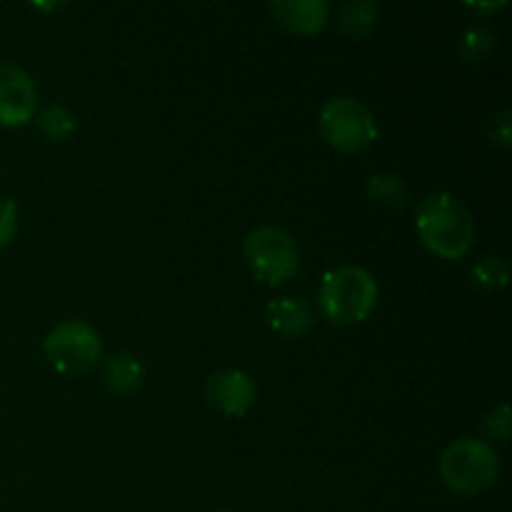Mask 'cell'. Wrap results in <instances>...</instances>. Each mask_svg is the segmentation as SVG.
<instances>
[{
    "mask_svg": "<svg viewBox=\"0 0 512 512\" xmlns=\"http://www.w3.org/2000/svg\"><path fill=\"white\" fill-rule=\"evenodd\" d=\"M35 105H38V90L33 78L18 65L0 63V125L23 128L33 120Z\"/></svg>",
    "mask_w": 512,
    "mask_h": 512,
    "instance_id": "7",
    "label": "cell"
},
{
    "mask_svg": "<svg viewBox=\"0 0 512 512\" xmlns=\"http://www.w3.org/2000/svg\"><path fill=\"white\" fill-rule=\"evenodd\" d=\"M265 320H268V328L280 338L298 340L313 328V310L298 298H278L270 300L265 308Z\"/></svg>",
    "mask_w": 512,
    "mask_h": 512,
    "instance_id": "10",
    "label": "cell"
},
{
    "mask_svg": "<svg viewBox=\"0 0 512 512\" xmlns=\"http://www.w3.org/2000/svg\"><path fill=\"white\" fill-rule=\"evenodd\" d=\"M368 195L383 208H403L408 203V185L400 175L375 173L368 180Z\"/></svg>",
    "mask_w": 512,
    "mask_h": 512,
    "instance_id": "12",
    "label": "cell"
},
{
    "mask_svg": "<svg viewBox=\"0 0 512 512\" xmlns=\"http://www.w3.org/2000/svg\"><path fill=\"white\" fill-rule=\"evenodd\" d=\"M415 230L425 248L443 260H460L475 243L473 215L450 193H433L418 205Z\"/></svg>",
    "mask_w": 512,
    "mask_h": 512,
    "instance_id": "1",
    "label": "cell"
},
{
    "mask_svg": "<svg viewBox=\"0 0 512 512\" xmlns=\"http://www.w3.org/2000/svg\"><path fill=\"white\" fill-rule=\"evenodd\" d=\"M485 433L495 440H508L510 435V408L508 405H500L485 420Z\"/></svg>",
    "mask_w": 512,
    "mask_h": 512,
    "instance_id": "18",
    "label": "cell"
},
{
    "mask_svg": "<svg viewBox=\"0 0 512 512\" xmlns=\"http://www.w3.org/2000/svg\"><path fill=\"white\" fill-rule=\"evenodd\" d=\"M45 358L60 375H85L103 358V343L93 325L65 320L55 325L43 343Z\"/></svg>",
    "mask_w": 512,
    "mask_h": 512,
    "instance_id": "5",
    "label": "cell"
},
{
    "mask_svg": "<svg viewBox=\"0 0 512 512\" xmlns=\"http://www.w3.org/2000/svg\"><path fill=\"white\" fill-rule=\"evenodd\" d=\"M258 388L243 370H220L208 380V403L225 418H243L255 405Z\"/></svg>",
    "mask_w": 512,
    "mask_h": 512,
    "instance_id": "8",
    "label": "cell"
},
{
    "mask_svg": "<svg viewBox=\"0 0 512 512\" xmlns=\"http://www.w3.org/2000/svg\"><path fill=\"white\" fill-rule=\"evenodd\" d=\"M18 233V205L10 198H0V250Z\"/></svg>",
    "mask_w": 512,
    "mask_h": 512,
    "instance_id": "17",
    "label": "cell"
},
{
    "mask_svg": "<svg viewBox=\"0 0 512 512\" xmlns=\"http://www.w3.org/2000/svg\"><path fill=\"white\" fill-rule=\"evenodd\" d=\"M318 300L333 325L363 323L378 305V283L368 270L345 265L323 275Z\"/></svg>",
    "mask_w": 512,
    "mask_h": 512,
    "instance_id": "2",
    "label": "cell"
},
{
    "mask_svg": "<svg viewBox=\"0 0 512 512\" xmlns=\"http://www.w3.org/2000/svg\"><path fill=\"white\" fill-rule=\"evenodd\" d=\"M268 10L285 30L295 35H315L328 23L325 0H285V3H270Z\"/></svg>",
    "mask_w": 512,
    "mask_h": 512,
    "instance_id": "9",
    "label": "cell"
},
{
    "mask_svg": "<svg viewBox=\"0 0 512 512\" xmlns=\"http://www.w3.org/2000/svg\"><path fill=\"white\" fill-rule=\"evenodd\" d=\"M445 485L460 495H480L495 485L500 475V460L493 445L485 440H455L440 460Z\"/></svg>",
    "mask_w": 512,
    "mask_h": 512,
    "instance_id": "3",
    "label": "cell"
},
{
    "mask_svg": "<svg viewBox=\"0 0 512 512\" xmlns=\"http://www.w3.org/2000/svg\"><path fill=\"white\" fill-rule=\"evenodd\" d=\"M218 512H225V510H218Z\"/></svg>",
    "mask_w": 512,
    "mask_h": 512,
    "instance_id": "20",
    "label": "cell"
},
{
    "mask_svg": "<svg viewBox=\"0 0 512 512\" xmlns=\"http://www.w3.org/2000/svg\"><path fill=\"white\" fill-rule=\"evenodd\" d=\"M495 50V35L488 28H468L460 38V58L465 63H483L490 53Z\"/></svg>",
    "mask_w": 512,
    "mask_h": 512,
    "instance_id": "16",
    "label": "cell"
},
{
    "mask_svg": "<svg viewBox=\"0 0 512 512\" xmlns=\"http://www.w3.org/2000/svg\"><path fill=\"white\" fill-rule=\"evenodd\" d=\"M510 278V268L503 258H483L470 273V280L483 293H495V290L505 288Z\"/></svg>",
    "mask_w": 512,
    "mask_h": 512,
    "instance_id": "15",
    "label": "cell"
},
{
    "mask_svg": "<svg viewBox=\"0 0 512 512\" xmlns=\"http://www.w3.org/2000/svg\"><path fill=\"white\" fill-rule=\"evenodd\" d=\"M378 23V5L375 3H348L340 13V28L353 38H365Z\"/></svg>",
    "mask_w": 512,
    "mask_h": 512,
    "instance_id": "14",
    "label": "cell"
},
{
    "mask_svg": "<svg viewBox=\"0 0 512 512\" xmlns=\"http://www.w3.org/2000/svg\"><path fill=\"white\" fill-rule=\"evenodd\" d=\"M320 133L340 153H360L378 138L373 110L355 98H333L320 110Z\"/></svg>",
    "mask_w": 512,
    "mask_h": 512,
    "instance_id": "4",
    "label": "cell"
},
{
    "mask_svg": "<svg viewBox=\"0 0 512 512\" xmlns=\"http://www.w3.org/2000/svg\"><path fill=\"white\" fill-rule=\"evenodd\" d=\"M35 123H38L40 133L45 138L55 140V143L68 140L75 130L73 113L68 108H63V105H48V108H43L38 113V118H35Z\"/></svg>",
    "mask_w": 512,
    "mask_h": 512,
    "instance_id": "13",
    "label": "cell"
},
{
    "mask_svg": "<svg viewBox=\"0 0 512 512\" xmlns=\"http://www.w3.org/2000/svg\"><path fill=\"white\" fill-rule=\"evenodd\" d=\"M490 138L493 143H498L500 148H510V113H498L495 118H490Z\"/></svg>",
    "mask_w": 512,
    "mask_h": 512,
    "instance_id": "19",
    "label": "cell"
},
{
    "mask_svg": "<svg viewBox=\"0 0 512 512\" xmlns=\"http://www.w3.org/2000/svg\"><path fill=\"white\" fill-rule=\"evenodd\" d=\"M245 258L255 280L265 285H283L298 273L300 253L285 230L263 225L245 238Z\"/></svg>",
    "mask_w": 512,
    "mask_h": 512,
    "instance_id": "6",
    "label": "cell"
},
{
    "mask_svg": "<svg viewBox=\"0 0 512 512\" xmlns=\"http://www.w3.org/2000/svg\"><path fill=\"white\" fill-rule=\"evenodd\" d=\"M145 368L135 355L115 353L103 363V383L113 395H130L143 385Z\"/></svg>",
    "mask_w": 512,
    "mask_h": 512,
    "instance_id": "11",
    "label": "cell"
}]
</instances>
